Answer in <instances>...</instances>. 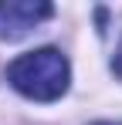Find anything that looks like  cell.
I'll list each match as a JSON object with an SVG mask.
<instances>
[{
    "mask_svg": "<svg viewBox=\"0 0 122 125\" xmlns=\"http://www.w3.org/2000/svg\"><path fill=\"white\" fill-rule=\"evenodd\" d=\"M68 78H71L68 58L61 51H54V47L27 51L17 61H10V68H7V81L31 102H54V98H61L68 91Z\"/></svg>",
    "mask_w": 122,
    "mask_h": 125,
    "instance_id": "1",
    "label": "cell"
},
{
    "mask_svg": "<svg viewBox=\"0 0 122 125\" xmlns=\"http://www.w3.org/2000/svg\"><path fill=\"white\" fill-rule=\"evenodd\" d=\"M54 10L48 3H31V0H7L0 3V37L14 41L24 37L27 31H37L41 21H48Z\"/></svg>",
    "mask_w": 122,
    "mask_h": 125,
    "instance_id": "2",
    "label": "cell"
},
{
    "mask_svg": "<svg viewBox=\"0 0 122 125\" xmlns=\"http://www.w3.org/2000/svg\"><path fill=\"white\" fill-rule=\"evenodd\" d=\"M112 71L122 78V41H119V47H115V58H112Z\"/></svg>",
    "mask_w": 122,
    "mask_h": 125,
    "instance_id": "3",
    "label": "cell"
},
{
    "mask_svg": "<svg viewBox=\"0 0 122 125\" xmlns=\"http://www.w3.org/2000/svg\"><path fill=\"white\" fill-rule=\"evenodd\" d=\"M95 125H119V122H95Z\"/></svg>",
    "mask_w": 122,
    "mask_h": 125,
    "instance_id": "4",
    "label": "cell"
}]
</instances>
